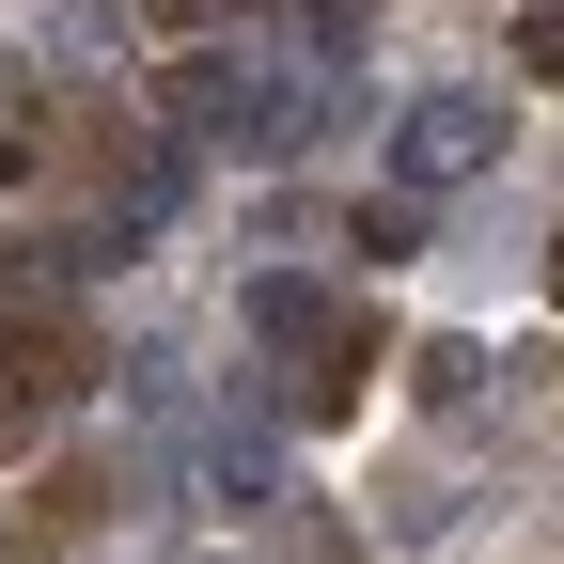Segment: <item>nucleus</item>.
Wrapping results in <instances>:
<instances>
[{"label": "nucleus", "mask_w": 564, "mask_h": 564, "mask_svg": "<svg viewBox=\"0 0 564 564\" xmlns=\"http://www.w3.org/2000/svg\"><path fill=\"white\" fill-rule=\"evenodd\" d=\"M486 158H502V95H486V79H423V95L392 110V141H377L392 204H440V188H470Z\"/></svg>", "instance_id": "obj_1"}, {"label": "nucleus", "mask_w": 564, "mask_h": 564, "mask_svg": "<svg viewBox=\"0 0 564 564\" xmlns=\"http://www.w3.org/2000/svg\"><path fill=\"white\" fill-rule=\"evenodd\" d=\"M236 329H251L267 361H282V392H299V377H329V361H361V345H377V329L345 314L329 282H314V267H251V282H236Z\"/></svg>", "instance_id": "obj_2"}, {"label": "nucleus", "mask_w": 564, "mask_h": 564, "mask_svg": "<svg viewBox=\"0 0 564 564\" xmlns=\"http://www.w3.org/2000/svg\"><path fill=\"white\" fill-rule=\"evenodd\" d=\"M251 79H267V47H188V63H158V126L173 141H251Z\"/></svg>", "instance_id": "obj_3"}, {"label": "nucleus", "mask_w": 564, "mask_h": 564, "mask_svg": "<svg viewBox=\"0 0 564 564\" xmlns=\"http://www.w3.org/2000/svg\"><path fill=\"white\" fill-rule=\"evenodd\" d=\"M204 486H220L236 518H267V502H299V470H282V440L236 408V423H204Z\"/></svg>", "instance_id": "obj_4"}, {"label": "nucleus", "mask_w": 564, "mask_h": 564, "mask_svg": "<svg viewBox=\"0 0 564 564\" xmlns=\"http://www.w3.org/2000/svg\"><path fill=\"white\" fill-rule=\"evenodd\" d=\"M408 392H423V408H470V392H486V345H470V329H440V345L408 361Z\"/></svg>", "instance_id": "obj_5"}, {"label": "nucleus", "mask_w": 564, "mask_h": 564, "mask_svg": "<svg viewBox=\"0 0 564 564\" xmlns=\"http://www.w3.org/2000/svg\"><path fill=\"white\" fill-rule=\"evenodd\" d=\"M518 47H533V63H564V0H533V32H518Z\"/></svg>", "instance_id": "obj_6"}, {"label": "nucleus", "mask_w": 564, "mask_h": 564, "mask_svg": "<svg viewBox=\"0 0 564 564\" xmlns=\"http://www.w3.org/2000/svg\"><path fill=\"white\" fill-rule=\"evenodd\" d=\"M158 17H188V32H220V17H251V0H158Z\"/></svg>", "instance_id": "obj_7"}, {"label": "nucleus", "mask_w": 564, "mask_h": 564, "mask_svg": "<svg viewBox=\"0 0 564 564\" xmlns=\"http://www.w3.org/2000/svg\"><path fill=\"white\" fill-rule=\"evenodd\" d=\"M17 173H32V126H0V188H17Z\"/></svg>", "instance_id": "obj_8"}, {"label": "nucleus", "mask_w": 564, "mask_h": 564, "mask_svg": "<svg viewBox=\"0 0 564 564\" xmlns=\"http://www.w3.org/2000/svg\"><path fill=\"white\" fill-rule=\"evenodd\" d=\"M549 299H564V236H549Z\"/></svg>", "instance_id": "obj_9"}, {"label": "nucleus", "mask_w": 564, "mask_h": 564, "mask_svg": "<svg viewBox=\"0 0 564 564\" xmlns=\"http://www.w3.org/2000/svg\"><path fill=\"white\" fill-rule=\"evenodd\" d=\"M204 564H236V549H204Z\"/></svg>", "instance_id": "obj_10"}]
</instances>
